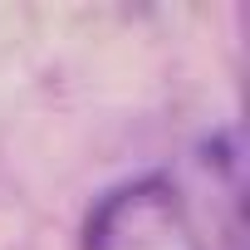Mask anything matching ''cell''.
Returning a JSON list of instances; mask_svg holds the SVG:
<instances>
[{
  "label": "cell",
  "instance_id": "obj_1",
  "mask_svg": "<svg viewBox=\"0 0 250 250\" xmlns=\"http://www.w3.org/2000/svg\"><path fill=\"white\" fill-rule=\"evenodd\" d=\"M201 172L196 187L172 172L113 187L83 226V250H245L235 152L211 147Z\"/></svg>",
  "mask_w": 250,
  "mask_h": 250
}]
</instances>
